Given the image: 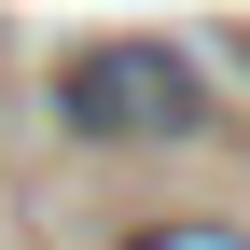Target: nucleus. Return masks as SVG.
I'll return each mask as SVG.
<instances>
[{
    "instance_id": "nucleus-1",
    "label": "nucleus",
    "mask_w": 250,
    "mask_h": 250,
    "mask_svg": "<svg viewBox=\"0 0 250 250\" xmlns=\"http://www.w3.org/2000/svg\"><path fill=\"white\" fill-rule=\"evenodd\" d=\"M56 125H70V139H181V125H195V56L111 28V42H83L70 70H56Z\"/></svg>"
},
{
    "instance_id": "nucleus-2",
    "label": "nucleus",
    "mask_w": 250,
    "mask_h": 250,
    "mask_svg": "<svg viewBox=\"0 0 250 250\" xmlns=\"http://www.w3.org/2000/svg\"><path fill=\"white\" fill-rule=\"evenodd\" d=\"M139 250H250L236 223H167V236H139Z\"/></svg>"
},
{
    "instance_id": "nucleus-3",
    "label": "nucleus",
    "mask_w": 250,
    "mask_h": 250,
    "mask_svg": "<svg viewBox=\"0 0 250 250\" xmlns=\"http://www.w3.org/2000/svg\"><path fill=\"white\" fill-rule=\"evenodd\" d=\"M223 70H250V28H223Z\"/></svg>"
}]
</instances>
